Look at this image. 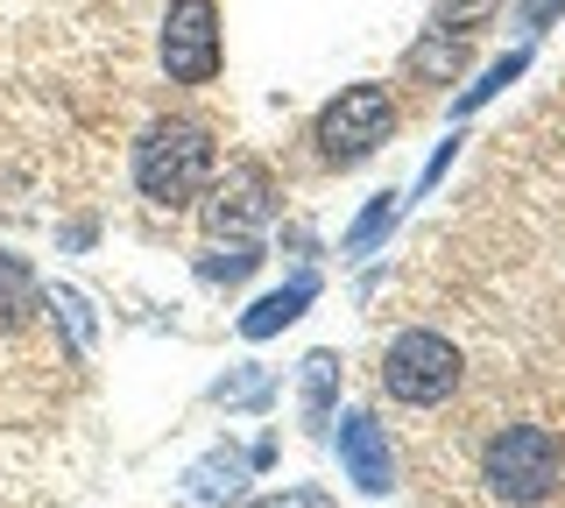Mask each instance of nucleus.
Returning a JSON list of instances; mask_svg holds the SVG:
<instances>
[{"label": "nucleus", "mask_w": 565, "mask_h": 508, "mask_svg": "<svg viewBox=\"0 0 565 508\" xmlns=\"http://www.w3.org/2000/svg\"><path fill=\"white\" fill-rule=\"evenodd\" d=\"M212 163H220V149H212V134L199 120H149L135 142V184L149 205H163V213H184V205L205 198L212 184Z\"/></svg>", "instance_id": "obj_1"}, {"label": "nucleus", "mask_w": 565, "mask_h": 508, "mask_svg": "<svg viewBox=\"0 0 565 508\" xmlns=\"http://www.w3.org/2000/svg\"><path fill=\"white\" fill-rule=\"evenodd\" d=\"M481 480H488L509 508L552 501L558 480H565V445H558V431H544V424H509V431H494L488 452H481Z\"/></svg>", "instance_id": "obj_2"}, {"label": "nucleus", "mask_w": 565, "mask_h": 508, "mask_svg": "<svg viewBox=\"0 0 565 508\" xmlns=\"http://www.w3.org/2000/svg\"><path fill=\"white\" fill-rule=\"evenodd\" d=\"M396 120L403 114H396V93H388V85H347V93L311 120V149H318V163L353 170L396 134Z\"/></svg>", "instance_id": "obj_3"}, {"label": "nucleus", "mask_w": 565, "mask_h": 508, "mask_svg": "<svg viewBox=\"0 0 565 508\" xmlns=\"http://www.w3.org/2000/svg\"><path fill=\"white\" fill-rule=\"evenodd\" d=\"M459 375H467V360H459L452 339H438V332H403V339H388L382 354V389L396 402H411V410H438Z\"/></svg>", "instance_id": "obj_4"}, {"label": "nucleus", "mask_w": 565, "mask_h": 508, "mask_svg": "<svg viewBox=\"0 0 565 508\" xmlns=\"http://www.w3.org/2000/svg\"><path fill=\"white\" fill-rule=\"evenodd\" d=\"M199 219H205L212 240H255L262 226L276 219V177H269L262 163H234L226 177L205 184Z\"/></svg>", "instance_id": "obj_5"}, {"label": "nucleus", "mask_w": 565, "mask_h": 508, "mask_svg": "<svg viewBox=\"0 0 565 508\" xmlns=\"http://www.w3.org/2000/svg\"><path fill=\"white\" fill-rule=\"evenodd\" d=\"M163 72H170V85H212L220 78V8L212 0H170Z\"/></svg>", "instance_id": "obj_6"}, {"label": "nucleus", "mask_w": 565, "mask_h": 508, "mask_svg": "<svg viewBox=\"0 0 565 508\" xmlns=\"http://www.w3.org/2000/svg\"><path fill=\"white\" fill-rule=\"evenodd\" d=\"M340 466L361 495H388L396 487V445H388V431L375 417H361V410L340 417Z\"/></svg>", "instance_id": "obj_7"}, {"label": "nucleus", "mask_w": 565, "mask_h": 508, "mask_svg": "<svg viewBox=\"0 0 565 508\" xmlns=\"http://www.w3.org/2000/svg\"><path fill=\"white\" fill-rule=\"evenodd\" d=\"M473 64V43H467V29H452V22H438V29H424V36L411 43V57H403V72H411L417 85H452L459 72Z\"/></svg>", "instance_id": "obj_8"}, {"label": "nucleus", "mask_w": 565, "mask_h": 508, "mask_svg": "<svg viewBox=\"0 0 565 508\" xmlns=\"http://www.w3.org/2000/svg\"><path fill=\"white\" fill-rule=\"evenodd\" d=\"M311 296H318V275H311V269H305V275H290V283L269 290L255 311H241V339H276L282 325H297V318H305V304H311Z\"/></svg>", "instance_id": "obj_9"}, {"label": "nucleus", "mask_w": 565, "mask_h": 508, "mask_svg": "<svg viewBox=\"0 0 565 508\" xmlns=\"http://www.w3.org/2000/svg\"><path fill=\"white\" fill-rule=\"evenodd\" d=\"M43 318V283H35V269L22 255H0V332H29Z\"/></svg>", "instance_id": "obj_10"}, {"label": "nucleus", "mask_w": 565, "mask_h": 508, "mask_svg": "<svg viewBox=\"0 0 565 508\" xmlns=\"http://www.w3.org/2000/svg\"><path fill=\"white\" fill-rule=\"evenodd\" d=\"M255 269H262L255 240H212V248L199 255V283H212V290H220V283H247Z\"/></svg>", "instance_id": "obj_11"}, {"label": "nucleus", "mask_w": 565, "mask_h": 508, "mask_svg": "<svg viewBox=\"0 0 565 508\" xmlns=\"http://www.w3.org/2000/svg\"><path fill=\"white\" fill-rule=\"evenodd\" d=\"M523 72H530V50H509V57H494L488 72H481V85H467V93L452 99V114H459V120H467V114H481L488 99H502V93H509V85H516Z\"/></svg>", "instance_id": "obj_12"}, {"label": "nucleus", "mask_w": 565, "mask_h": 508, "mask_svg": "<svg viewBox=\"0 0 565 508\" xmlns=\"http://www.w3.org/2000/svg\"><path fill=\"white\" fill-rule=\"evenodd\" d=\"M332 396H340V354H311L305 360V424L311 431L332 424Z\"/></svg>", "instance_id": "obj_13"}, {"label": "nucleus", "mask_w": 565, "mask_h": 508, "mask_svg": "<svg viewBox=\"0 0 565 508\" xmlns=\"http://www.w3.org/2000/svg\"><path fill=\"white\" fill-rule=\"evenodd\" d=\"M396 213H403V198H396V191H375V198H367V213L347 226L340 255H375V248H382V234L396 226Z\"/></svg>", "instance_id": "obj_14"}, {"label": "nucleus", "mask_w": 565, "mask_h": 508, "mask_svg": "<svg viewBox=\"0 0 565 508\" xmlns=\"http://www.w3.org/2000/svg\"><path fill=\"white\" fill-rule=\"evenodd\" d=\"M241 473H247L241 452H220V460H205L199 473H191V495H199V501H226L241 487Z\"/></svg>", "instance_id": "obj_15"}, {"label": "nucleus", "mask_w": 565, "mask_h": 508, "mask_svg": "<svg viewBox=\"0 0 565 508\" xmlns=\"http://www.w3.org/2000/svg\"><path fill=\"white\" fill-rule=\"evenodd\" d=\"M212 402H226V410H247V402H269V375H262V367H241V375H226L220 389H212Z\"/></svg>", "instance_id": "obj_16"}, {"label": "nucleus", "mask_w": 565, "mask_h": 508, "mask_svg": "<svg viewBox=\"0 0 565 508\" xmlns=\"http://www.w3.org/2000/svg\"><path fill=\"white\" fill-rule=\"evenodd\" d=\"M43 311H57L71 339H78V346H93V311H85V296H78V290H50V296H43Z\"/></svg>", "instance_id": "obj_17"}, {"label": "nucleus", "mask_w": 565, "mask_h": 508, "mask_svg": "<svg viewBox=\"0 0 565 508\" xmlns=\"http://www.w3.org/2000/svg\"><path fill=\"white\" fill-rule=\"evenodd\" d=\"M247 508H340L326 495V487H282V495H262V501H247Z\"/></svg>", "instance_id": "obj_18"}, {"label": "nucleus", "mask_w": 565, "mask_h": 508, "mask_svg": "<svg viewBox=\"0 0 565 508\" xmlns=\"http://www.w3.org/2000/svg\"><path fill=\"white\" fill-rule=\"evenodd\" d=\"M488 8H494V0H446V22H452V29H467V22H481Z\"/></svg>", "instance_id": "obj_19"}, {"label": "nucleus", "mask_w": 565, "mask_h": 508, "mask_svg": "<svg viewBox=\"0 0 565 508\" xmlns=\"http://www.w3.org/2000/svg\"><path fill=\"white\" fill-rule=\"evenodd\" d=\"M452 149H459V142H446V149L431 155V163H424V191H431V184H438V177H446V170H452Z\"/></svg>", "instance_id": "obj_20"}, {"label": "nucleus", "mask_w": 565, "mask_h": 508, "mask_svg": "<svg viewBox=\"0 0 565 508\" xmlns=\"http://www.w3.org/2000/svg\"><path fill=\"white\" fill-rule=\"evenodd\" d=\"M558 8H565V0H530V14H523V22H530V29H537V22H552V14H558Z\"/></svg>", "instance_id": "obj_21"}]
</instances>
